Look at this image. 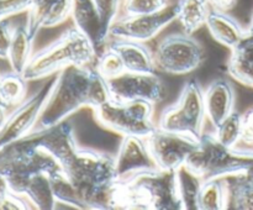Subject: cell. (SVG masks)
<instances>
[{
    "instance_id": "cell-13",
    "label": "cell",
    "mask_w": 253,
    "mask_h": 210,
    "mask_svg": "<svg viewBox=\"0 0 253 210\" xmlns=\"http://www.w3.org/2000/svg\"><path fill=\"white\" fill-rule=\"evenodd\" d=\"M175 20L174 6H168L163 11L152 15L127 16L123 15L116 19L110 29V37L147 42L155 39L165 27Z\"/></svg>"
},
{
    "instance_id": "cell-3",
    "label": "cell",
    "mask_w": 253,
    "mask_h": 210,
    "mask_svg": "<svg viewBox=\"0 0 253 210\" xmlns=\"http://www.w3.org/2000/svg\"><path fill=\"white\" fill-rule=\"evenodd\" d=\"M96 52L88 37L76 26L69 27L48 46L32 54L22 76L29 81L47 78L69 66H94Z\"/></svg>"
},
{
    "instance_id": "cell-27",
    "label": "cell",
    "mask_w": 253,
    "mask_h": 210,
    "mask_svg": "<svg viewBox=\"0 0 253 210\" xmlns=\"http://www.w3.org/2000/svg\"><path fill=\"white\" fill-rule=\"evenodd\" d=\"M229 183L230 203L234 209L253 210V184L244 175L226 178Z\"/></svg>"
},
{
    "instance_id": "cell-31",
    "label": "cell",
    "mask_w": 253,
    "mask_h": 210,
    "mask_svg": "<svg viewBox=\"0 0 253 210\" xmlns=\"http://www.w3.org/2000/svg\"><path fill=\"white\" fill-rule=\"evenodd\" d=\"M231 150L237 156L253 160V106L242 114L241 137Z\"/></svg>"
},
{
    "instance_id": "cell-34",
    "label": "cell",
    "mask_w": 253,
    "mask_h": 210,
    "mask_svg": "<svg viewBox=\"0 0 253 210\" xmlns=\"http://www.w3.org/2000/svg\"><path fill=\"white\" fill-rule=\"evenodd\" d=\"M14 27L6 20H0V58H7Z\"/></svg>"
},
{
    "instance_id": "cell-10",
    "label": "cell",
    "mask_w": 253,
    "mask_h": 210,
    "mask_svg": "<svg viewBox=\"0 0 253 210\" xmlns=\"http://www.w3.org/2000/svg\"><path fill=\"white\" fill-rule=\"evenodd\" d=\"M114 157L118 182H130L140 175L161 170L145 137L123 136L118 152Z\"/></svg>"
},
{
    "instance_id": "cell-9",
    "label": "cell",
    "mask_w": 253,
    "mask_h": 210,
    "mask_svg": "<svg viewBox=\"0 0 253 210\" xmlns=\"http://www.w3.org/2000/svg\"><path fill=\"white\" fill-rule=\"evenodd\" d=\"M54 78L56 76H52V78H49L34 95L21 101L14 111L7 115L6 120L0 127V151L22 140L34 131Z\"/></svg>"
},
{
    "instance_id": "cell-14",
    "label": "cell",
    "mask_w": 253,
    "mask_h": 210,
    "mask_svg": "<svg viewBox=\"0 0 253 210\" xmlns=\"http://www.w3.org/2000/svg\"><path fill=\"white\" fill-rule=\"evenodd\" d=\"M32 132H37L39 145L49 155L53 156L62 169L68 165L79 148L74 136L73 126L66 121L52 126L47 130L32 131Z\"/></svg>"
},
{
    "instance_id": "cell-17",
    "label": "cell",
    "mask_w": 253,
    "mask_h": 210,
    "mask_svg": "<svg viewBox=\"0 0 253 210\" xmlns=\"http://www.w3.org/2000/svg\"><path fill=\"white\" fill-rule=\"evenodd\" d=\"M204 105L207 119L217 126L235 110V89L225 78L212 81L204 89Z\"/></svg>"
},
{
    "instance_id": "cell-30",
    "label": "cell",
    "mask_w": 253,
    "mask_h": 210,
    "mask_svg": "<svg viewBox=\"0 0 253 210\" xmlns=\"http://www.w3.org/2000/svg\"><path fill=\"white\" fill-rule=\"evenodd\" d=\"M94 67L99 72V74L103 78H105L106 81L115 78V77L120 76V74L126 72L121 57L119 56V53L115 49L109 47L108 44L98 53Z\"/></svg>"
},
{
    "instance_id": "cell-26",
    "label": "cell",
    "mask_w": 253,
    "mask_h": 210,
    "mask_svg": "<svg viewBox=\"0 0 253 210\" xmlns=\"http://www.w3.org/2000/svg\"><path fill=\"white\" fill-rule=\"evenodd\" d=\"M27 91V81L24 76L11 71L0 76V100L6 106L19 105Z\"/></svg>"
},
{
    "instance_id": "cell-18",
    "label": "cell",
    "mask_w": 253,
    "mask_h": 210,
    "mask_svg": "<svg viewBox=\"0 0 253 210\" xmlns=\"http://www.w3.org/2000/svg\"><path fill=\"white\" fill-rule=\"evenodd\" d=\"M106 44L118 52L123 59L126 72L156 73L157 66H156L155 56L153 52L146 46L145 42L110 37Z\"/></svg>"
},
{
    "instance_id": "cell-20",
    "label": "cell",
    "mask_w": 253,
    "mask_h": 210,
    "mask_svg": "<svg viewBox=\"0 0 253 210\" xmlns=\"http://www.w3.org/2000/svg\"><path fill=\"white\" fill-rule=\"evenodd\" d=\"M227 73L240 83L253 88V32L231 49Z\"/></svg>"
},
{
    "instance_id": "cell-21",
    "label": "cell",
    "mask_w": 253,
    "mask_h": 210,
    "mask_svg": "<svg viewBox=\"0 0 253 210\" xmlns=\"http://www.w3.org/2000/svg\"><path fill=\"white\" fill-rule=\"evenodd\" d=\"M174 11L184 32L192 35L207 24L211 7L208 0H178Z\"/></svg>"
},
{
    "instance_id": "cell-15",
    "label": "cell",
    "mask_w": 253,
    "mask_h": 210,
    "mask_svg": "<svg viewBox=\"0 0 253 210\" xmlns=\"http://www.w3.org/2000/svg\"><path fill=\"white\" fill-rule=\"evenodd\" d=\"M71 17L74 26L88 37L99 53L110 40V34L104 27L93 0H73Z\"/></svg>"
},
{
    "instance_id": "cell-16",
    "label": "cell",
    "mask_w": 253,
    "mask_h": 210,
    "mask_svg": "<svg viewBox=\"0 0 253 210\" xmlns=\"http://www.w3.org/2000/svg\"><path fill=\"white\" fill-rule=\"evenodd\" d=\"M72 6L73 0H32L26 11L27 29L36 36L41 29L57 26L71 16Z\"/></svg>"
},
{
    "instance_id": "cell-33",
    "label": "cell",
    "mask_w": 253,
    "mask_h": 210,
    "mask_svg": "<svg viewBox=\"0 0 253 210\" xmlns=\"http://www.w3.org/2000/svg\"><path fill=\"white\" fill-rule=\"evenodd\" d=\"M93 2L98 10L99 15H100L104 27L110 34L111 26L120 14L124 0H93Z\"/></svg>"
},
{
    "instance_id": "cell-28",
    "label": "cell",
    "mask_w": 253,
    "mask_h": 210,
    "mask_svg": "<svg viewBox=\"0 0 253 210\" xmlns=\"http://www.w3.org/2000/svg\"><path fill=\"white\" fill-rule=\"evenodd\" d=\"M242 132V114L237 111H232L224 121L215 126L214 136L220 143L226 146L227 148H232L241 137Z\"/></svg>"
},
{
    "instance_id": "cell-11",
    "label": "cell",
    "mask_w": 253,
    "mask_h": 210,
    "mask_svg": "<svg viewBox=\"0 0 253 210\" xmlns=\"http://www.w3.org/2000/svg\"><path fill=\"white\" fill-rule=\"evenodd\" d=\"M148 148L161 170L175 172L187 163L199 141L179 133L157 130L146 138Z\"/></svg>"
},
{
    "instance_id": "cell-37",
    "label": "cell",
    "mask_w": 253,
    "mask_h": 210,
    "mask_svg": "<svg viewBox=\"0 0 253 210\" xmlns=\"http://www.w3.org/2000/svg\"><path fill=\"white\" fill-rule=\"evenodd\" d=\"M247 29H249L250 32H253V14H252L251 21H250V25H249V27H247Z\"/></svg>"
},
{
    "instance_id": "cell-6",
    "label": "cell",
    "mask_w": 253,
    "mask_h": 210,
    "mask_svg": "<svg viewBox=\"0 0 253 210\" xmlns=\"http://www.w3.org/2000/svg\"><path fill=\"white\" fill-rule=\"evenodd\" d=\"M95 119L103 127L121 136L147 138L157 130L153 121L155 104L147 100H109L94 110Z\"/></svg>"
},
{
    "instance_id": "cell-12",
    "label": "cell",
    "mask_w": 253,
    "mask_h": 210,
    "mask_svg": "<svg viewBox=\"0 0 253 210\" xmlns=\"http://www.w3.org/2000/svg\"><path fill=\"white\" fill-rule=\"evenodd\" d=\"M108 86L113 100H147L156 105L165 98V85L156 73L125 72L109 79Z\"/></svg>"
},
{
    "instance_id": "cell-19",
    "label": "cell",
    "mask_w": 253,
    "mask_h": 210,
    "mask_svg": "<svg viewBox=\"0 0 253 210\" xmlns=\"http://www.w3.org/2000/svg\"><path fill=\"white\" fill-rule=\"evenodd\" d=\"M205 26L216 42L232 49L249 35V29H245L235 17L227 12L211 10Z\"/></svg>"
},
{
    "instance_id": "cell-25",
    "label": "cell",
    "mask_w": 253,
    "mask_h": 210,
    "mask_svg": "<svg viewBox=\"0 0 253 210\" xmlns=\"http://www.w3.org/2000/svg\"><path fill=\"white\" fill-rule=\"evenodd\" d=\"M24 197L34 205L35 209L52 210L56 208L57 200L54 198L51 184V175L47 173H37L25 188Z\"/></svg>"
},
{
    "instance_id": "cell-8",
    "label": "cell",
    "mask_w": 253,
    "mask_h": 210,
    "mask_svg": "<svg viewBox=\"0 0 253 210\" xmlns=\"http://www.w3.org/2000/svg\"><path fill=\"white\" fill-rule=\"evenodd\" d=\"M153 56L157 69L183 76L195 71L203 63L204 48L190 34H170L158 42Z\"/></svg>"
},
{
    "instance_id": "cell-32",
    "label": "cell",
    "mask_w": 253,
    "mask_h": 210,
    "mask_svg": "<svg viewBox=\"0 0 253 210\" xmlns=\"http://www.w3.org/2000/svg\"><path fill=\"white\" fill-rule=\"evenodd\" d=\"M169 6L168 0H124L123 15L138 16V15H152L163 11Z\"/></svg>"
},
{
    "instance_id": "cell-7",
    "label": "cell",
    "mask_w": 253,
    "mask_h": 210,
    "mask_svg": "<svg viewBox=\"0 0 253 210\" xmlns=\"http://www.w3.org/2000/svg\"><path fill=\"white\" fill-rule=\"evenodd\" d=\"M251 162L220 143L212 132H204L185 165L207 180L244 175Z\"/></svg>"
},
{
    "instance_id": "cell-35",
    "label": "cell",
    "mask_w": 253,
    "mask_h": 210,
    "mask_svg": "<svg viewBox=\"0 0 253 210\" xmlns=\"http://www.w3.org/2000/svg\"><path fill=\"white\" fill-rule=\"evenodd\" d=\"M208 2H209L211 10L229 12L230 10L236 6L237 0H208Z\"/></svg>"
},
{
    "instance_id": "cell-2",
    "label": "cell",
    "mask_w": 253,
    "mask_h": 210,
    "mask_svg": "<svg viewBox=\"0 0 253 210\" xmlns=\"http://www.w3.org/2000/svg\"><path fill=\"white\" fill-rule=\"evenodd\" d=\"M62 170L76 187L83 209H114L116 177L113 155L79 147Z\"/></svg>"
},
{
    "instance_id": "cell-38",
    "label": "cell",
    "mask_w": 253,
    "mask_h": 210,
    "mask_svg": "<svg viewBox=\"0 0 253 210\" xmlns=\"http://www.w3.org/2000/svg\"><path fill=\"white\" fill-rule=\"evenodd\" d=\"M22 1L26 2L27 6H29V9H30V6H31V4H32V0H22Z\"/></svg>"
},
{
    "instance_id": "cell-23",
    "label": "cell",
    "mask_w": 253,
    "mask_h": 210,
    "mask_svg": "<svg viewBox=\"0 0 253 210\" xmlns=\"http://www.w3.org/2000/svg\"><path fill=\"white\" fill-rule=\"evenodd\" d=\"M203 183L204 179L187 165L175 170V184L182 210H198V199Z\"/></svg>"
},
{
    "instance_id": "cell-29",
    "label": "cell",
    "mask_w": 253,
    "mask_h": 210,
    "mask_svg": "<svg viewBox=\"0 0 253 210\" xmlns=\"http://www.w3.org/2000/svg\"><path fill=\"white\" fill-rule=\"evenodd\" d=\"M51 184L57 203L72 205L77 209H83L81 198H79L76 187L72 184V182L64 174L63 170H58L53 175H51Z\"/></svg>"
},
{
    "instance_id": "cell-36",
    "label": "cell",
    "mask_w": 253,
    "mask_h": 210,
    "mask_svg": "<svg viewBox=\"0 0 253 210\" xmlns=\"http://www.w3.org/2000/svg\"><path fill=\"white\" fill-rule=\"evenodd\" d=\"M7 108H9V106H6L1 100H0V127H1L2 124L5 123L7 115H9V114H7Z\"/></svg>"
},
{
    "instance_id": "cell-22",
    "label": "cell",
    "mask_w": 253,
    "mask_h": 210,
    "mask_svg": "<svg viewBox=\"0 0 253 210\" xmlns=\"http://www.w3.org/2000/svg\"><path fill=\"white\" fill-rule=\"evenodd\" d=\"M35 35L27 29L26 24L14 27L11 43H10L7 61L11 71L22 74L32 57V46H34Z\"/></svg>"
},
{
    "instance_id": "cell-4",
    "label": "cell",
    "mask_w": 253,
    "mask_h": 210,
    "mask_svg": "<svg viewBox=\"0 0 253 210\" xmlns=\"http://www.w3.org/2000/svg\"><path fill=\"white\" fill-rule=\"evenodd\" d=\"M114 209L182 210L175 172L158 170L130 182L116 180Z\"/></svg>"
},
{
    "instance_id": "cell-1",
    "label": "cell",
    "mask_w": 253,
    "mask_h": 210,
    "mask_svg": "<svg viewBox=\"0 0 253 210\" xmlns=\"http://www.w3.org/2000/svg\"><path fill=\"white\" fill-rule=\"evenodd\" d=\"M111 100L108 82L94 66H69L56 74L34 131H43L66 121L82 108L98 109Z\"/></svg>"
},
{
    "instance_id": "cell-5",
    "label": "cell",
    "mask_w": 253,
    "mask_h": 210,
    "mask_svg": "<svg viewBox=\"0 0 253 210\" xmlns=\"http://www.w3.org/2000/svg\"><path fill=\"white\" fill-rule=\"evenodd\" d=\"M205 120L204 88L198 81L190 79L183 85L178 100L162 111L157 127L199 141L204 133Z\"/></svg>"
},
{
    "instance_id": "cell-24",
    "label": "cell",
    "mask_w": 253,
    "mask_h": 210,
    "mask_svg": "<svg viewBox=\"0 0 253 210\" xmlns=\"http://www.w3.org/2000/svg\"><path fill=\"white\" fill-rule=\"evenodd\" d=\"M230 193L226 178L204 180L198 199V210H224L229 208Z\"/></svg>"
}]
</instances>
